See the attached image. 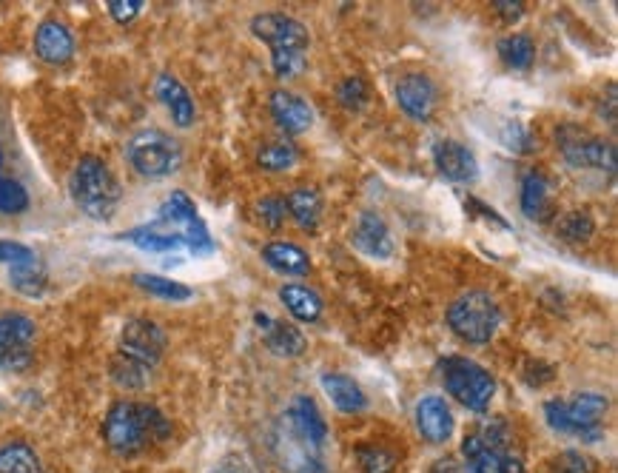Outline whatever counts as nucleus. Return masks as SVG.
<instances>
[{
  "mask_svg": "<svg viewBox=\"0 0 618 473\" xmlns=\"http://www.w3.org/2000/svg\"><path fill=\"white\" fill-rule=\"evenodd\" d=\"M169 436L171 422L163 417V411L132 399L114 402L103 422V439L120 456L140 454L151 442H166Z\"/></svg>",
  "mask_w": 618,
  "mask_h": 473,
  "instance_id": "nucleus-1",
  "label": "nucleus"
},
{
  "mask_svg": "<svg viewBox=\"0 0 618 473\" xmlns=\"http://www.w3.org/2000/svg\"><path fill=\"white\" fill-rule=\"evenodd\" d=\"M69 191L77 209L92 220H109L120 203V183L112 169L100 157H80V163L72 171Z\"/></svg>",
  "mask_w": 618,
  "mask_h": 473,
  "instance_id": "nucleus-2",
  "label": "nucleus"
},
{
  "mask_svg": "<svg viewBox=\"0 0 618 473\" xmlns=\"http://www.w3.org/2000/svg\"><path fill=\"white\" fill-rule=\"evenodd\" d=\"M450 331L470 345H485L496 337L502 325V308L487 291H465L448 308Z\"/></svg>",
  "mask_w": 618,
  "mask_h": 473,
  "instance_id": "nucleus-3",
  "label": "nucleus"
},
{
  "mask_svg": "<svg viewBox=\"0 0 618 473\" xmlns=\"http://www.w3.org/2000/svg\"><path fill=\"white\" fill-rule=\"evenodd\" d=\"M607 397L596 391H584L573 399H547L544 402V419L559 434L587 436L596 439L599 425L607 414Z\"/></svg>",
  "mask_w": 618,
  "mask_h": 473,
  "instance_id": "nucleus-4",
  "label": "nucleus"
},
{
  "mask_svg": "<svg viewBox=\"0 0 618 473\" xmlns=\"http://www.w3.org/2000/svg\"><path fill=\"white\" fill-rule=\"evenodd\" d=\"M462 454L468 473H525L522 459L507 451V431L502 422H490L485 431L465 436Z\"/></svg>",
  "mask_w": 618,
  "mask_h": 473,
  "instance_id": "nucleus-5",
  "label": "nucleus"
},
{
  "mask_svg": "<svg viewBox=\"0 0 618 473\" xmlns=\"http://www.w3.org/2000/svg\"><path fill=\"white\" fill-rule=\"evenodd\" d=\"M126 157L137 174L157 180V177H169L180 169L183 149L171 134L160 132V129H143L129 140Z\"/></svg>",
  "mask_w": 618,
  "mask_h": 473,
  "instance_id": "nucleus-6",
  "label": "nucleus"
},
{
  "mask_svg": "<svg viewBox=\"0 0 618 473\" xmlns=\"http://www.w3.org/2000/svg\"><path fill=\"white\" fill-rule=\"evenodd\" d=\"M442 379L448 394L473 414H485L490 399L496 394V382L479 362L465 357H448L442 362Z\"/></svg>",
  "mask_w": 618,
  "mask_h": 473,
  "instance_id": "nucleus-7",
  "label": "nucleus"
},
{
  "mask_svg": "<svg viewBox=\"0 0 618 473\" xmlns=\"http://www.w3.org/2000/svg\"><path fill=\"white\" fill-rule=\"evenodd\" d=\"M38 328L20 311H0V371H23L35 354Z\"/></svg>",
  "mask_w": 618,
  "mask_h": 473,
  "instance_id": "nucleus-8",
  "label": "nucleus"
},
{
  "mask_svg": "<svg viewBox=\"0 0 618 473\" xmlns=\"http://www.w3.org/2000/svg\"><path fill=\"white\" fill-rule=\"evenodd\" d=\"M559 146L573 169L616 171V146L610 140L593 137L576 126H564L559 129Z\"/></svg>",
  "mask_w": 618,
  "mask_h": 473,
  "instance_id": "nucleus-9",
  "label": "nucleus"
},
{
  "mask_svg": "<svg viewBox=\"0 0 618 473\" xmlns=\"http://www.w3.org/2000/svg\"><path fill=\"white\" fill-rule=\"evenodd\" d=\"M251 32L257 38L271 46V52H302L308 55V29L302 26L300 20L282 12H263L251 18Z\"/></svg>",
  "mask_w": 618,
  "mask_h": 473,
  "instance_id": "nucleus-10",
  "label": "nucleus"
},
{
  "mask_svg": "<svg viewBox=\"0 0 618 473\" xmlns=\"http://www.w3.org/2000/svg\"><path fill=\"white\" fill-rule=\"evenodd\" d=\"M163 351H166V331L154 320L137 317V320H129L123 325L120 354H126V357L154 368L160 362V357H163Z\"/></svg>",
  "mask_w": 618,
  "mask_h": 473,
  "instance_id": "nucleus-11",
  "label": "nucleus"
},
{
  "mask_svg": "<svg viewBox=\"0 0 618 473\" xmlns=\"http://www.w3.org/2000/svg\"><path fill=\"white\" fill-rule=\"evenodd\" d=\"M396 103L402 106V112L408 117L428 123L436 112V103H439L436 83L425 72H408L396 83Z\"/></svg>",
  "mask_w": 618,
  "mask_h": 473,
  "instance_id": "nucleus-12",
  "label": "nucleus"
},
{
  "mask_svg": "<svg viewBox=\"0 0 618 473\" xmlns=\"http://www.w3.org/2000/svg\"><path fill=\"white\" fill-rule=\"evenodd\" d=\"M351 243H354L365 257L376 260H388L394 254V237L388 223L376 214V211H362L356 217L354 231H351Z\"/></svg>",
  "mask_w": 618,
  "mask_h": 473,
  "instance_id": "nucleus-13",
  "label": "nucleus"
},
{
  "mask_svg": "<svg viewBox=\"0 0 618 473\" xmlns=\"http://www.w3.org/2000/svg\"><path fill=\"white\" fill-rule=\"evenodd\" d=\"M288 431L302 439L308 448H322L325 445V436H328V425L325 417L319 414L317 402L311 397H297L288 405Z\"/></svg>",
  "mask_w": 618,
  "mask_h": 473,
  "instance_id": "nucleus-14",
  "label": "nucleus"
},
{
  "mask_svg": "<svg viewBox=\"0 0 618 473\" xmlns=\"http://www.w3.org/2000/svg\"><path fill=\"white\" fill-rule=\"evenodd\" d=\"M416 428L431 445H445L453 434V414L442 397H422L416 402Z\"/></svg>",
  "mask_w": 618,
  "mask_h": 473,
  "instance_id": "nucleus-15",
  "label": "nucleus"
},
{
  "mask_svg": "<svg viewBox=\"0 0 618 473\" xmlns=\"http://www.w3.org/2000/svg\"><path fill=\"white\" fill-rule=\"evenodd\" d=\"M433 163L453 183H470L479 174V163H476L473 152L456 140H439L433 146Z\"/></svg>",
  "mask_w": 618,
  "mask_h": 473,
  "instance_id": "nucleus-16",
  "label": "nucleus"
},
{
  "mask_svg": "<svg viewBox=\"0 0 618 473\" xmlns=\"http://www.w3.org/2000/svg\"><path fill=\"white\" fill-rule=\"evenodd\" d=\"M35 52L40 60L52 63V66L69 63L75 55V38H72L69 26L60 20H43L35 32Z\"/></svg>",
  "mask_w": 618,
  "mask_h": 473,
  "instance_id": "nucleus-17",
  "label": "nucleus"
},
{
  "mask_svg": "<svg viewBox=\"0 0 618 473\" xmlns=\"http://www.w3.org/2000/svg\"><path fill=\"white\" fill-rule=\"evenodd\" d=\"M268 106H271V114H274L277 126L285 134H302L314 126V109L300 95H294V92H285V89L274 92Z\"/></svg>",
  "mask_w": 618,
  "mask_h": 473,
  "instance_id": "nucleus-18",
  "label": "nucleus"
},
{
  "mask_svg": "<svg viewBox=\"0 0 618 473\" xmlns=\"http://www.w3.org/2000/svg\"><path fill=\"white\" fill-rule=\"evenodd\" d=\"M154 95H157V100L169 109L171 120H174L180 129H186V126L194 123V117H197L194 100H191V95H188L186 86H183L177 77L171 75V72L157 75V80H154Z\"/></svg>",
  "mask_w": 618,
  "mask_h": 473,
  "instance_id": "nucleus-19",
  "label": "nucleus"
},
{
  "mask_svg": "<svg viewBox=\"0 0 618 473\" xmlns=\"http://www.w3.org/2000/svg\"><path fill=\"white\" fill-rule=\"evenodd\" d=\"M257 328L263 331L268 351L277 354V357H285V360L300 357L302 351H305V345H308L305 337L300 334V328H294L291 322L274 320L268 314H257Z\"/></svg>",
  "mask_w": 618,
  "mask_h": 473,
  "instance_id": "nucleus-20",
  "label": "nucleus"
},
{
  "mask_svg": "<svg viewBox=\"0 0 618 473\" xmlns=\"http://www.w3.org/2000/svg\"><path fill=\"white\" fill-rule=\"evenodd\" d=\"M126 240H132L134 246H140L149 254H169V251L186 246V234L180 228L169 226V223H160V220L154 226L134 228L126 234Z\"/></svg>",
  "mask_w": 618,
  "mask_h": 473,
  "instance_id": "nucleus-21",
  "label": "nucleus"
},
{
  "mask_svg": "<svg viewBox=\"0 0 618 473\" xmlns=\"http://www.w3.org/2000/svg\"><path fill=\"white\" fill-rule=\"evenodd\" d=\"M322 388H325L328 399L337 405V411H342V414H359L368 405L365 391L356 385L354 379L345 377V374H322Z\"/></svg>",
  "mask_w": 618,
  "mask_h": 473,
  "instance_id": "nucleus-22",
  "label": "nucleus"
},
{
  "mask_svg": "<svg viewBox=\"0 0 618 473\" xmlns=\"http://www.w3.org/2000/svg\"><path fill=\"white\" fill-rule=\"evenodd\" d=\"M263 260L280 274H308V268H311L308 254L297 243H288V240L268 243L263 248Z\"/></svg>",
  "mask_w": 618,
  "mask_h": 473,
  "instance_id": "nucleus-23",
  "label": "nucleus"
},
{
  "mask_svg": "<svg viewBox=\"0 0 618 473\" xmlns=\"http://www.w3.org/2000/svg\"><path fill=\"white\" fill-rule=\"evenodd\" d=\"M285 211L297 220V226L305 228V231H314L319 226V220H322V197L311 186L294 189L285 197Z\"/></svg>",
  "mask_w": 618,
  "mask_h": 473,
  "instance_id": "nucleus-24",
  "label": "nucleus"
},
{
  "mask_svg": "<svg viewBox=\"0 0 618 473\" xmlns=\"http://www.w3.org/2000/svg\"><path fill=\"white\" fill-rule=\"evenodd\" d=\"M280 300L297 320L317 322L322 317V297L317 291H311L308 285H282Z\"/></svg>",
  "mask_w": 618,
  "mask_h": 473,
  "instance_id": "nucleus-25",
  "label": "nucleus"
},
{
  "mask_svg": "<svg viewBox=\"0 0 618 473\" xmlns=\"http://www.w3.org/2000/svg\"><path fill=\"white\" fill-rule=\"evenodd\" d=\"M522 211L530 220H544L550 211V183L542 171H527L522 180Z\"/></svg>",
  "mask_w": 618,
  "mask_h": 473,
  "instance_id": "nucleus-26",
  "label": "nucleus"
},
{
  "mask_svg": "<svg viewBox=\"0 0 618 473\" xmlns=\"http://www.w3.org/2000/svg\"><path fill=\"white\" fill-rule=\"evenodd\" d=\"M0 473H43L40 456L26 442H9L0 448Z\"/></svg>",
  "mask_w": 618,
  "mask_h": 473,
  "instance_id": "nucleus-27",
  "label": "nucleus"
},
{
  "mask_svg": "<svg viewBox=\"0 0 618 473\" xmlns=\"http://www.w3.org/2000/svg\"><path fill=\"white\" fill-rule=\"evenodd\" d=\"M134 285L143 288L151 297L171 300V303H183L191 297V288L183 283H174L169 277H157V274H134Z\"/></svg>",
  "mask_w": 618,
  "mask_h": 473,
  "instance_id": "nucleus-28",
  "label": "nucleus"
},
{
  "mask_svg": "<svg viewBox=\"0 0 618 473\" xmlns=\"http://www.w3.org/2000/svg\"><path fill=\"white\" fill-rule=\"evenodd\" d=\"M499 55L505 60L510 69H530L533 66V57H536V46L530 35H507V38L499 40Z\"/></svg>",
  "mask_w": 618,
  "mask_h": 473,
  "instance_id": "nucleus-29",
  "label": "nucleus"
},
{
  "mask_svg": "<svg viewBox=\"0 0 618 473\" xmlns=\"http://www.w3.org/2000/svg\"><path fill=\"white\" fill-rule=\"evenodd\" d=\"M300 160V152L291 140H271L257 152V163L265 171H288Z\"/></svg>",
  "mask_w": 618,
  "mask_h": 473,
  "instance_id": "nucleus-30",
  "label": "nucleus"
},
{
  "mask_svg": "<svg viewBox=\"0 0 618 473\" xmlns=\"http://www.w3.org/2000/svg\"><path fill=\"white\" fill-rule=\"evenodd\" d=\"M593 231H596V223H593V217L587 211H567L562 220L556 223V234L562 240H567V243H573V246L587 243L593 237Z\"/></svg>",
  "mask_w": 618,
  "mask_h": 473,
  "instance_id": "nucleus-31",
  "label": "nucleus"
},
{
  "mask_svg": "<svg viewBox=\"0 0 618 473\" xmlns=\"http://www.w3.org/2000/svg\"><path fill=\"white\" fill-rule=\"evenodd\" d=\"M9 280H12V285L18 288L20 294L38 297V294H43V288H46V268H43L38 257V260H32V263L15 265L12 274H9Z\"/></svg>",
  "mask_w": 618,
  "mask_h": 473,
  "instance_id": "nucleus-32",
  "label": "nucleus"
},
{
  "mask_svg": "<svg viewBox=\"0 0 618 473\" xmlns=\"http://www.w3.org/2000/svg\"><path fill=\"white\" fill-rule=\"evenodd\" d=\"M149 374V365L132 360V357H126V354H117L112 360V377L114 382L123 385V388H143V385L149 382Z\"/></svg>",
  "mask_w": 618,
  "mask_h": 473,
  "instance_id": "nucleus-33",
  "label": "nucleus"
},
{
  "mask_svg": "<svg viewBox=\"0 0 618 473\" xmlns=\"http://www.w3.org/2000/svg\"><path fill=\"white\" fill-rule=\"evenodd\" d=\"M356 459H359V468L362 473H394L396 468V454L382 448V445H362L356 448Z\"/></svg>",
  "mask_w": 618,
  "mask_h": 473,
  "instance_id": "nucleus-34",
  "label": "nucleus"
},
{
  "mask_svg": "<svg viewBox=\"0 0 618 473\" xmlns=\"http://www.w3.org/2000/svg\"><path fill=\"white\" fill-rule=\"evenodd\" d=\"M29 191L15 177H0V214H23L29 209Z\"/></svg>",
  "mask_w": 618,
  "mask_h": 473,
  "instance_id": "nucleus-35",
  "label": "nucleus"
},
{
  "mask_svg": "<svg viewBox=\"0 0 618 473\" xmlns=\"http://www.w3.org/2000/svg\"><path fill=\"white\" fill-rule=\"evenodd\" d=\"M339 103L351 112H359L368 103V83L362 77H345L337 89Z\"/></svg>",
  "mask_w": 618,
  "mask_h": 473,
  "instance_id": "nucleus-36",
  "label": "nucleus"
},
{
  "mask_svg": "<svg viewBox=\"0 0 618 473\" xmlns=\"http://www.w3.org/2000/svg\"><path fill=\"white\" fill-rule=\"evenodd\" d=\"M305 63H308V55H302V52H271V66H274V75L280 80L300 77Z\"/></svg>",
  "mask_w": 618,
  "mask_h": 473,
  "instance_id": "nucleus-37",
  "label": "nucleus"
},
{
  "mask_svg": "<svg viewBox=\"0 0 618 473\" xmlns=\"http://www.w3.org/2000/svg\"><path fill=\"white\" fill-rule=\"evenodd\" d=\"M257 214H260V220H263L271 231H280L282 223H285V214H288V211H285V197H280V194L263 197V200L257 203Z\"/></svg>",
  "mask_w": 618,
  "mask_h": 473,
  "instance_id": "nucleus-38",
  "label": "nucleus"
},
{
  "mask_svg": "<svg viewBox=\"0 0 618 473\" xmlns=\"http://www.w3.org/2000/svg\"><path fill=\"white\" fill-rule=\"evenodd\" d=\"M32 260H38V254L29 246H20L12 240H0V263H9L15 268V265H26Z\"/></svg>",
  "mask_w": 618,
  "mask_h": 473,
  "instance_id": "nucleus-39",
  "label": "nucleus"
},
{
  "mask_svg": "<svg viewBox=\"0 0 618 473\" xmlns=\"http://www.w3.org/2000/svg\"><path fill=\"white\" fill-rule=\"evenodd\" d=\"M559 473H593L596 471V465L590 462V456L579 454V451H564L562 456H559Z\"/></svg>",
  "mask_w": 618,
  "mask_h": 473,
  "instance_id": "nucleus-40",
  "label": "nucleus"
},
{
  "mask_svg": "<svg viewBox=\"0 0 618 473\" xmlns=\"http://www.w3.org/2000/svg\"><path fill=\"white\" fill-rule=\"evenodd\" d=\"M140 9H143L140 0H109V15L117 23H132L140 15Z\"/></svg>",
  "mask_w": 618,
  "mask_h": 473,
  "instance_id": "nucleus-41",
  "label": "nucleus"
},
{
  "mask_svg": "<svg viewBox=\"0 0 618 473\" xmlns=\"http://www.w3.org/2000/svg\"><path fill=\"white\" fill-rule=\"evenodd\" d=\"M493 9L502 15L505 20H519L522 15H525V6L522 3H516V0H496L493 3Z\"/></svg>",
  "mask_w": 618,
  "mask_h": 473,
  "instance_id": "nucleus-42",
  "label": "nucleus"
},
{
  "mask_svg": "<svg viewBox=\"0 0 618 473\" xmlns=\"http://www.w3.org/2000/svg\"><path fill=\"white\" fill-rule=\"evenodd\" d=\"M431 473H468L456 459H450V456H445V459H439L436 465L431 468Z\"/></svg>",
  "mask_w": 618,
  "mask_h": 473,
  "instance_id": "nucleus-43",
  "label": "nucleus"
},
{
  "mask_svg": "<svg viewBox=\"0 0 618 473\" xmlns=\"http://www.w3.org/2000/svg\"><path fill=\"white\" fill-rule=\"evenodd\" d=\"M217 473H243V471H234V468H220Z\"/></svg>",
  "mask_w": 618,
  "mask_h": 473,
  "instance_id": "nucleus-44",
  "label": "nucleus"
},
{
  "mask_svg": "<svg viewBox=\"0 0 618 473\" xmlns=\"http://www.w3.org/2000/svg\"><path fill=\"white\" fill-rule=\"evenodd\" d=\"M0 166H3V149H0Z\"/></svg>",
  "mask_w": 618,
  "mask_h": 473,
  "instance_id": "nucleus-45",
  "label": "nucleus"
}]
</instances>
